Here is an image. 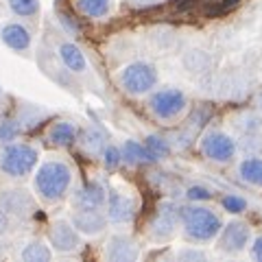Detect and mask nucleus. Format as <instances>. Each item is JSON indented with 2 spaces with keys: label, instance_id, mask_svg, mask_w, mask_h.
I'll return each instance as SVG.
<instances>
[{
  "label": "nucleus",
  "instance_id": "1",
  "mask_svg": "<svg viewBox=\"0 0 262 262\" xmlns=\"http://www.w3.org/2000/svg\"><path fill=\"white\" fill-rule=\"evenodd\" d=\"M72 184V173L63 162H46L35 173V192L46 203L61 201Z\"/></svg>",
  "mask_w": 262,
  "mask_h": 262
},
{
  "label": "nucleus",
  "instance_id": "2",
  "mask_svg": "<svg viewBox=\"0 0 262 262\" xmlns=\"http://www.w3.org/2000/svg\"><path fill=\"white\" fill-rule=\"evenodd\" d=\"M184 232L190 241L206 243L212 241L221 232V219L208 208H184L182 210Z\"/></svg>",
  "mask_w": 262,
  "mask_h": 262
},
{
  "label": "nucleus",
  "instance_id": "3",
  "mask_svg": "<svg viewBox=\"0 0 262 262\" xmlns=\"http://www.w3.org/2000/svg\"><path fill=\"white\" fill-rule=\"evenodd\" d=\"M37 160V149H33L31 144L9 142L0 153V170L7 177H24L35 168Z\"/></svg>",
  "mask_w": 262,
  "mask_h": 262
},
{
  "label": "nucleus",
  "instance_id": "4",
  "mask_svg": "<svg viewBox=\"0 0 262 262\" xmlns=\"http://www.w3.org/2000/svg\"><path fill=\"white\" fill-rule=\"evenodd\" d=\"M155 83H158V70L146 61L129 63L120 72V85L129 94H146L151 88H155Z\"/></svg>",
  "mask_w": 262,
  "mask_h": 262
},
{
  "label": "nucleus",
  "instance_id": "5",
  "mask_svg": "<svg viewBox=\"0 0 262 262\" xmlns=\"http://www.w3.org/2000/svg\"><path fill=\"white\" fill-rule=\"evenodd\" d=\"M149 107L160 120H173L186 110V96H184V92L173 90V88L160 90V92H155L151 96Z\"/></svg>",
  "mask_w": 262,
  "mask_h": 262
},
{
  "label": "nucleus",
  "instance_id": "6",
  "mask_svg": "<svg viewBox=\"0 0 262 262\" xmlns=\"http://www.w3.org/2000/svg\"><path fill=\"white\" fill-rule=\"evenodd\" d=\"M0 208H3L11 219H18V221H27L33 212L37 210L33 196L27 190H22V188L5 190L0 194Z\"/></svg>",
  "mask_w": 262,
  "mask_h": 262
},
{
  "label": "nucleus",
  "instance_id": "7",
  "mask_svg": "<svg viewBox=\"0 0 262 262\" xmlns=\"http://www.w3.org/2000/svg\"><path fill=\"white\" fill-rule=\"evenodd\" d=\"M201 151L214 162H229L236 153V142L223 131H210L201 138Z\"/></svg>",
  "mask_w": 262,
  "mask_h": 262
},
{
  "label": "nucleus",
  "instance_id": "8",
  "mask_svg": "<svg viewBox=\"0 0 262 262\" xmlns=\"http://www.w3.org/2000/svg\"><path fill=\"white\" fill-rule=\"evenodd\" d=\"M48 241H51L53 249L61 251V253H70L77 251L81 245V236L79 229L75 227V223H66V221H57L48 232Z\"/></svg>",
  "mask_w": 262,
  "mask_h": 262
},
{
  "label": "nucleus",
  "instance_id": "9",
  "mask_svg": "<svg viewBox=\"0 0 262 262\" xmlns=\"http://www.w3.org/2000/svg\"><path fill=\"white\" fill-rule=\"evenodd\" d=\"M249 243V227L241 221H232L223 227L219 236V249L223 253H238Z\"/></svg>",
  "mask_w": 262,
  "mask_h": 262
},
{
  "label": "nucleus",
  "instance_id": "10",
  "mask_svg": "<svg viewBox=\"0 0 262 262\" xmlns=\"http://www.w3.org/2000/svg\"><path fill=\"white\" fill-rule=\"evenodd\" d=\"M175 229H177V212L175 208H168V206H164L151 219V225H149L151 238L155 241H168L175 234Z\"/></svg>",
  "mask_w": 262,
  "mask_h": 262
},
{
  "label": "nucleus",
  "instance_id": "11",
  "mask_svg": "<svg viewBox=\"0 0 262 262\" xmlns=\"http://www.w3.org/2000/svg\"><path fill=\"white\" fill-rule=\"evenodd\" d=\"M105 256H107L110 262H134L140 256V249L129 236H114L107 243Z\"/></svg>",
  "mask_w": 262,
  "mask_h": 262
},
{
  "label": "nucleus",
  "instance_id": "12",
  "mask_svg": "<svg viewBox=\"0 0 262 262\" xmlns=\"http://www.w3.org/2000/svg\"><path fill=\"white\" fill-rule=\"evenodd\" d=\"M210 116H212V112L206 110V107H199L196 112H192V116L186 120V125L179 129V131H177V136H175L177 146H182V149H184V146H190L192 140H194V136L203 129V125L208 122Z\"/></svg>",
  "mask_w": 262,
  "mask_h": 262
},
{
  "label": "nucleus",
  "instance_id": "13",
  "mask_svg": "<svg viewBox=\"0 0 262 262\" xmlns=\"http://www.w3.org/2000/svg\"><path fill=\"white\" fill-rule=\"evenodd\" d=\"M136 214V206L129 196L120 194V192H112L110 194V201H107V219L112 223L122 225V223H129Z\"/></svg>",
  "mask_w": 262,
  "mask_h": 262
},
{
  "label": "nucleus",
  "instance_id": "14",
  "mask_svg": "<svg viewBox=\"0 0 262 262\" xmlns=\"http://www.w3.org/2000/svg\"><path fill=\"white\" fill-rule=\"evenodd\" d=\"M72 223L85 236H94L105 229V216L96 208H79V212L72 216Z\"/></svg>",
  "mask_w": 262,
  "mask_h": 262
},
{
  "label": "nucleus",
  "instance_id": "15",
  "mask_svg": "<svg viewBox=\"0 0 262 262\" xmlns=\"http://www.w3.org/2000/svg\"><path fill=\"white\" fill-rule=\"evenodd\" d=\"M0 37H3L5 46H9L11 51H27L31 46V33L22 27L18 22H11V24H5L3 31H0Z\"/></svg>",
  "mask_w": 262,
  "mask_h": 262
},
{
  "label": "nucleus",
  "instance_id": "16",
  "mask_svg": "<svg viewBox=\"0 0 262 262\" xmlns=\"http://www.w3.org/2000/svg\"><path fill=\"white\" fill-rule=\"evenodd\" d=\"M107 194H105V188L98 182H90L85 184L81 190L75 194V203L79 208H101Z\"/></svg>",
  "mask_w": 262,
  "mask_h": 262
},
{
  "label": "nucleus",
  "instance_id": "17",
  "mask_svg": "<svg viewBox=\"0 0 262 262\" xmlns=\"http://www.w3.org/2000/svg\"><path fill=\"white\" fill-rule=\"evenodd\" d=\"M59 59L63 61V66L70 72H83L88 68V59L85 55L81 53V48L72 42H63L59 46Z\"/></svg>",
  "mask_w": 262,
  "mask_h": 262
},
{
  "label": "nucleus",
  "instance_id": "18",
  "mask_svg": "<svg viewBox=\"0 0 262 262\" xmlns=\"http://www.w3.org/2000/svg\"><path fill=\"white\" fill-rule=\"evenodd\" d=\"M122 162L131 164V166H142V164H151L155 162V158L151 155V151L146 149L144 144L140 142H134V140H127L122 144Z\"/></svg>",
  "mask_w": 262,
  "mask_h": 262
},
{
  "label": "nucleus",
  "instance_id": "19",
  "mask_svg": "<svg viewBox=\"0 0 262 262\" xmlns=\"http://www.w3.org/2000/svg\"><path fill=\"white\" fill-rule=\"evenodd\" d=\"M81 146L90 153V155H101L105 149H107V136L101 127H88L83 134H81Z\"/></svg>",
  "mask_w": 262,
  "mask_h": 262
},
{
  "label": "nucleus",
  "instance_id": "20",
  "mask_svg": "<svg viewBox=\"0 0 262 262\" xmlns=\"http://www.w3.org/2000/svg\"><path fill=\"white\" fill-rule=\"evenodd\" d=\"M48 138H51V142L55 146H70L77 140V127L68 120H61V122H57V125L51 127Z\"/></svg>",
  "mask_w": 262,
  "mask_h": 262
},
{
  "label": "nucleus",
  "instance_id": "21",
  "mask_svg": "<svg viewBox=\"0 0 262 262\" xmlns=\"http://www.w3.org/2000/svg\"><path fill=\"white\" fill-rule=\"evenodd\" d=\"M20 258L24 262H48L53 258V253H51V247H48L44 241H29L24 245Z\"/></svg>",
  "mask_w": 262,
  "mask_h": 262
},
{
  "label": "nucleus",
  "instance_id": "22",
  "mask_svg": "<svg viewBox=\"0 0 262 262\" xmlns=\"http://www.w3.org/2000/svg\"><path fill=\"white\" fill-rule=\"evenodd\" d=\"M238 173H241L243 182H247L251 186H262V160L258 158V155L247 158L245 162H241Z\"/></svg>",
  "mask_w": 262,
  "mask_h": 262
},
{
  "label": "nucleus",
  "instance_id": "23",
  "mask_svg": "<svg viewBox=\"0 0 262 262\" xmlns=\"http://www.w3.org/2000/svg\"><path fill=\"white\" fill-rule=\"evenodd\" d=\"M234 127L241 131V134H258L262 129V118L258 114H251V112H245L241 116L234 118Z\"/></svg>",
  "mask_w": 262,
  "mask_h": 262
},
{
  "label": "nucleus",
  "instance_id": "24",
  "mask_svg": "<svg viewBox=\"0 0 262 262\" xmlns=\"http://www.w3.org/2000/svg\"><path fill=\"white\" fill-rule=\"evenodd\" d=\"M77 7L90 18H103L110 11V0H77Z\"/></svg>",
  "mask_w": 262,
  "mask_h": 262
},
{
  "label": "nucleus",
  "instance_id": "25",
  "mask_svg": "<svg viewBox=\"0 0 262 262\" xmlns=\"http://www.w3.org/2000/svg\"><path fill=\"white\" fill-rule=\"evenodd\" d=\"M44 116H46V112H44V110L35 107V105H24V107L20 110V118H18V122H20L24 129H33V127H37V125H39V120H42Z\"/></svg>",
  "mask_w": 262,
  "mask_h": 262
},
{
  "label": "nucleus",
  "instance_id": "26",
  "mask_svg": "<svg viewBox=\"0 0 262 262\" xmlns=\"http://www.w3.org/2000/svg\"><path fill=\"white\" fill-rule=\"evenodd\" d=\"M184 66L190 72H206L210 68V57L203 51H190L184 57Z\"/></svg>",
  "mask_w": 262,
  "mask_h": 262
},
{
  "label": "nucleus",
  "instance_id": "27",
  "mask_svg": "<svg viewBox=\"0 0 262 262\" xmlns=\"http://www.w3.org/2000/svg\"><path fill=\"white\" fill-rule=\"evenodd\" d=\"M241 151L245 155H249V158H253V155H260L262 153V136L260 134H243V138H241Z\"/></svg>",
  "mask_w": 262,
  "mask_h": 262
},
{
  "label": "nucleus",
  "instance_id": "28",
  "mask_svg": "<svg viewBox=\"0 0 262 262\" xmlns=\"http://www.w3.org/2000/svg\"><path fill=\"white\" fill-rule=\"evenodd\" d=\"M9 7L15 15H22V18H31L39 11L37 0H9Z\"/></svg>",
  "mask_w": 262,
  "mask_h": 262
},
{
  "label": "nucleus",
  "instance_id": "29",
  "mask_svg": "<svg viewBox=\"0 0 262 262\" xmlns=\"http://www.w3.org/2000/svg\"><path fill=\"white\" fill-rule=\"evenodd\" d=\"M20 129H22V125H20L18 120H11V118H3V120H0V142H5V144L13 142L15 138H18Z\"/></svg>",
  "mask_w": 262,
  "mask_h": 262
},
{
  "label": "nucleus",
  "instance_id": "30",
  "mask_svg": "<svg viewBox=\"0 0 262 262\" xmlns=\"http://www.w3.org/2000/svg\"><path fill=\"white\" fill-rule=\"evenodd\" d=\"M146 149L151 151V155L155 160H162L164 155H168V151H170V142L168 140H164L162 136H149L146 138Z\"/></svg>",
  "mask_w": 262,
  "mask_h": 262
},
{
  "label": "nucleus",
  "instance_id": "31",
  "mask_svg": "<svg viewBox=\"0 0 262 262\" xmlns=\"http://www.w3.org/2000/svg\"><path fill=\"white\" fill-rule=\"evenodd\" d=\"M241 0H210V5H208V9L206 13L208 15H221V13H227V11H232L236 5H238Z\"/></svg>",
  "mask_w": 262,
  "mask_h": 262
},
{
  "label": "nucleus",
  "instance_id": "32",
  "mask_svg": "<svg viewBox=\"0 0 262 262\" xmlns=\"http://www.w3.org/2000/svg\"><path fill=\"white\" fill-rule=\"evenodd\" d=\"M223 208L227 212H232V214H241V212H245V208H247V201L243 199V196H236V194H227L223 196Z\"/></svg>",
  "mask_w": 262,
  "mask_h": 262
},
{
  "label": "nucleus",
  "instance_id": "33",
  "mask_svg": "<svg viewBox=\"0 0 262 262\" xmlns=\"http://www.w3.org/2000/svg\"><path fill=\"white\" fill-rule=\"evenodd\" d=\"M120 162H122V151L116 149V146H107V149L103 151V164L107 168H116Z\"/></svg>",
  "mask_w": 262,
  "mask_h": 262
},
{
  "label": "nucleus",
  "instance_id": "34",
  "mask_svg": "<svg viewBox=\"0 0 262 262\" xmlns=\"http://www.w3.org/2000/svg\"><path fill=\"white\" fill-rule=\"evenodd\" d=\"M186 196L188 199H192V201H206L212 196V192L208 190V188H203V186H192V188H188L186 190Z\"/></svg>",
  "mask_w": 262,
  "mask_h": 262
},
{
  "label": "nucleus",
  "instance_id": "35",
  "mask_svg": "<svg viewBox=\"0 0 262 262\" xmlns=\"http://www.w3.org/2000/svg\"><path fill=\"white\" fill-rule=\"evenodd\" d=\"M179 260H206V253L203 251H196V249H182L177 253Z\"/></svg>",
  "mask_w": 262,
  "mask_h": 262
},
{
  "label": "nucleus",
  "instance_id": "36",
  "mask_svg": "<svg viewBox=\"0 0 262 262\" xmlns=\"http://www.w3.org/2000/svg\"><path fill=\"white\" fill-rule=\"evenodd\" d=\"M9 227H11V216L7 214L3 208H0V234H5Z\"/></svg>",
  "mask_w": 262,
  "mask_h": 262
},
{
  "label": "nucleus",
  "instance_id": "37",
  "mask_svg": "<svg viewBox=\"0 0 262 262\" xmlns=\"http://www.w3.org/2000/svg\"><path fill=\"white\" fill-rule=\"evenodd\" d=\"M251 253H253V258H256V260H262V236H258V238L253 241Z\"/></svg>",
  "mask_w": 262,
  "mask_h": 262
},
{
  "label": "nucleus",
  "instance_id": "38",
  "mask_svg": "<svg viewBox=\"0 0 262 262\" xmlns=\"http://www.w3.org/2000/svg\"><path fill=\"white\" fill-rule=\"evenodd\" d=\"M256 107L262 112V88H260V92L256 94Z\"/></svg>",
  "mask_w": 262,
  "mask_h": 262
},
{
  "label": "nucleus",
  "instance_id": "39",
  "mask_svg": "<svg viewBox=\"0 0 262 262\" xmlns=\"http://www.w3.org/2000/svg\"><path fill=\"white\" fill-rule=\"evenodd\" d=\"M155 0H134V5H151Z\"/></svg>",
  "mask_w": 262,
  "mask_h": 262
}]
</instances>
